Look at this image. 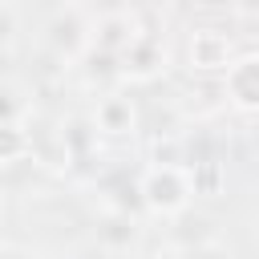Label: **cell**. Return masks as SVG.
I'll use <instances>...</instances> for the list:
<instances>
[{
  "mask_svg": "<svg viewBox=\"0 0 259 259\" xmlns=\"http://www.w3.org/2000/svg\"><path fill=\"white\" fill-rule=\"evenodd\" d=\"M190 162H150L138 174V202L146 219H182L194 202Z\"/></svg>",
  "mask_w": 259,
  "mask_h": 259,
  "instance_id": "6da1fadb",
  "label": "cell"
},
{
  "mask_svg": "<svg viewBox=\"0 0 259 259\" xmlns=\"http://www.w3.org/2000/svg\"><path fill=\"white\" fill-rule=\"evenodd\" d=\"M40 45H45V53L61 69H77L85 61L89 45H93V16L85 8H77V4L53 12L49 24H45V32H40Z\"/></svg>",
  "mask_w": 259,
  "mask_h": 259,
  "instance_id": "7a4b0ae2",
  "label": "cell"
},
{
  "mask_svg": "<svg viewBox=\"0 0 259 259\" xmlns=\"http://www.w3.org/2000/svg\"><path fill=\"white\" fill-rule=\"evenodd\" d=\"M89 121L101 138H134L142 130V105L130 93V85H113V89L97 93V101L89 109Z\"/></svg>",
  "mask_w": 259,
  "mask_h": 259,
  "instance_id": "3957f363",
  "label": "cell"
},
{
  "mask_svg": "<svg viewBox=\"0 0 259 259\" xmlns=\"http://www.w3.org/2000/svg\"><path fill=\"white\" fill-rule=\"evenodd\" d=\"M150 24L138 8H105L93 16V53H105V57H121L138 36H146Z\"/></svg>",
  "mask_w": 259,
  "mask_h": 259,
  "instance_id": "277c9868",
  "label": "cell"
},
{
  "mask_svg": "<svg viewBox=\"0 0 259 259\" xmlns=\"http://www.w3.org/2000/svg\"><path fill=\"white\" fill-rule=\"evenodd\" d=\"M170 65V49L166 40L150 28L146 36H138L121 57H117V81L121 85H154Z\"/></svg>",
  "mask_w": 259,
  "mask_h": 259,
  "instance_id": "5b68a950",
  "label": "cell"
},
{
  "mask_svg": "<svg viewBox=\"0 0 259 259\" xmlns=\"http://www.w3.org/2000/svg\"><path fill=\"white\" fill-rule=\"evenodd\" d=\"M219 93L223 101L235 109V113H247V117H259V53H239L223 77H219Z\"/></svg>",
  "mask_w": 259,
  "mask_h": 259,
  "instance_id": "8992f818",
  "label": "cell"
},
{
  "mask_svg": "<svg viewBox=\"0 0 259 259\" xmlns=\"http://www.w3.org/2000/svg\"><path fill=\"white\" fill-rule=\"evenodd\" d=\"M235 40L231 32L214 28V24H202L186 36V69L190 73H210V77H223V69L235 61Z\"/></svg>",
  "mask_w": 259,
  "mask_h": 259,
  "instance_id": "52a82bcc",
  "label": "cell"
},
{
  "mask_svg": "<svg viewBox=\"0 0 259 259\" xmlns=\"http://www.w3.org/2000/svg\"><path fill=\"white\" fill-rule=\"evenodd\" d=\"M97 247L105 255H130L142 239V214L138 210H121V206H105L101 219H97V231H93Z\"/></svg>",
  "mask_w": 259,
  "mask_h": 259,
  "instance_id": "ba28073f",
  "label": "cell"
},
{
  "mask_svg": "<svg viewBox=\"0 0 259 259\" xmlns=\"http://www.w3.org/2000/svg\"><path fill=\"white\" fill-rule=\"evenodd\" d=\"M36 154V134L28 121H0V162L12 166V162H24Z\"/></svg>",
  "mask_w": 259,
  "mask_h": 259,
  "instance_id": "9c48e42d",
  "label": "cell"
},
{
  "mask_svg": "<svg viewBox=\"0 0 259 259\" xmlns=\"http://www.w3.org/2000/svg\"><path fill=\"white\" fill-rule=\"evenodd\" d=\"M0 121H28L32 125V89L0 77Z\"/></svg>",
  "mask_w": 259,
  "mask_h": 259,
  "instance_id": "30bf717a",
  "label": "cell"
},
{
  "mask_svg": "<svg viewBox=\"0 0 259 259\" xmlns=\"http://www.w3.org/2000/svg\"><path fill=\"white\" fill-rule=\"evenodd\" d=\"M158 259H223L219 247L202 243V239H182V243H170L166 251H158Z\"/></svg>",
  "mask_w": 259,
  "mask_h": 259,
  "instance_id": "8fae6325",
  "label": "cell"
},
{
  "mask_svg": "<svg viewBox=\"0 0 259 259\" xmlns=\"http://www.w3.org/2000/svg\"><path fill=\"white\" fill-rule=\"evenodd\" d=\"M16 36V8L8 0H0V49H8Z\"/></svg>",
  "mask_w": 259,
  "mask_h": 259,
  "instance_id": "7c38bea8",
  "label": "cell"
},
{
  "mask_svg": "<svg viewBox=\"0 0 259 259\" xmlns=\"http://www.w3.org/2000/svg\"><path fill=\"white\" fill-rule=\"evenodd\" d=\"M227 4H231L235 16H243V20H259V0H227Z\"/></svg>",
  "mask_w": 259,
  "mask_h": 259,
  "instance_id": "4fadbf2b",
  "label": "cell"
},
{
  "mask_svg": "<svg viewBox=\"0 0 259 259\" xmlns=\"http://www.w3.org/2000/svg\"><path fill=\"white\" fill-rule=\"evenodd\" d=\"M0 259H32V255H24V251H16V247H0Z\"/></svg>",
  "mask_w": 259,
  "mask_h": 259,
  "instance_id": "5bb4252c",
  "label": "cell"
},
{
  "mask_svg": "<svg viewBox=\"0 0 259 259\" xmlns=\"http://www.w3.org/2000/svg\"><path fill=\"white\" fill-rule=\"evenodd\" d=\"M4 170H8V166H4V162H0V186H4Z\"/></svg>",
  "mask_w": 259,
  "mask_h": 259,
  "instance_id": "9a60e30c",
  "label": "cell"
},
{
  "mask_svg": "<svg viewBox=\"0 0 259 259\" xmlns=\"http://www.w3.org/2000/svg\"><path fill=\"white\" fill-rule=\"evenodd\" d=\"M0 219H4V202H0Z\"/></svg>",
  "mask_w": 259,
  "mask_h": 259,
  "instance_id": "2e32d148",
  "label": "cell"
}]
</instances>
